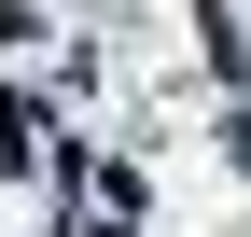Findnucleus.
I'll return each mask as SVG.
<instances>
[{"instance_id": "f257e3e1", "label": "nucleus", "mask_w": 251, "mask_h": 237, "mask_svg": "<svg viewBox=\"0 0 251 237\" xmlns=\"http://www.w3.org/2000/svg\"><path fill=\"white\" fill-rule=\"evenodd\" d=\"M28 154H42V112H28V98H0V167H28Z\"/></svg>"}]
</instances>
